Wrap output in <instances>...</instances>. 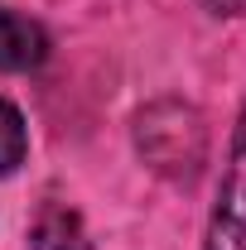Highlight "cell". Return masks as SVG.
Masks as SVG:
<instances>
[{"label":"cell","instance_id":"1","mask_svg":"<svg viewBox=\"0 0 246 250\" xmlns=\"http://www.w3.org/2000/svg\"><path fill=\"white\" fill-rule=\"evenodd\" d=\"M208 250H246V106L237 116L232 154H227V168H222L213 226H208Z\"/></svg>","mask_w":246,"mask_h":250},{"label":"cell","instance_id":"2","mask_svg":"<svg viewBox=\"0 0 246 250\" xmlns=\"http://www.w3.org/2000/svg\"><path fill=\"white\" fill-rule=\"evenodd\" d=\"M49 58V34L29 15L0 10V72H29Z\"/></svg>","mask_w":246,"mask_h":250},{"label":"cell","instance_id":"3","mask_svg":"<svg viewBox=\"0 0 246 250\" xmlns=\"http://www.w3.org/2000/svg\"><path fill=\"white\" fill-rule=\"evenodd\" d=\"M34 250H87L82 246V231H77V217L68 207H44V217L34 221Z\"/></svg>","mask_w":246,"mask_h":250},{"label":"cell","instance_id":"4","mask_svg":"<svg viewBox=\"0 0 246 250\" xmlns=\"http://www.w3.org/2000/svg\"><path fill=\"white\" fill-rule=\"evenodd\" d=\"M25 149H29V135H25V121L10 101H0V173H15L25 164Z\"/></svg>","mask_w":246,"mask_h":250},{"label":"cell","instance_id":"5","mask_svg":"<svg viewBox=\"0 0 246 250\" xmlns=\"http://www.w3.org/2000/svg\"><path fill=\"white\" fill-rule=\"evenodd\" d=\"M208 10H217V15H242L246 0H208Z\"/></svg>","mask_w":246,"mask_h":250}]
</instances>
